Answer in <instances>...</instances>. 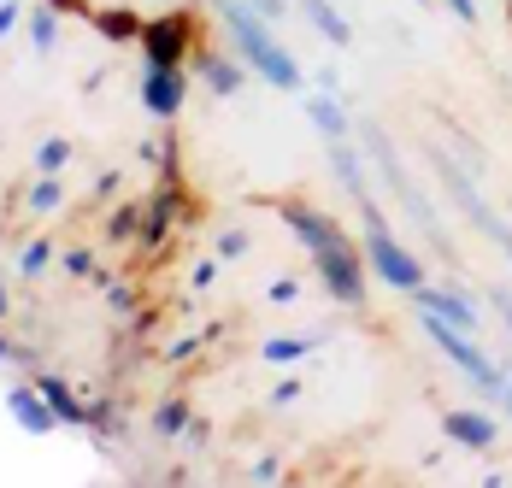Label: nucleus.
Returning <instances> with one entry per match:
<instances>
[{
  "mask_svg": "<svg viewBox=\"0 0 512 488\" xmlns=\"http://www.w3.org/2000/svg\"><path fill=\"white\" fill-rule=\"evenodd\" d=\"M36 389L48 394L53 400V412H59V418H65V424H89V418H95V412H89V406H77V394L65 389V383H59V377H42V383H36Z\"/></svg>",
  "mask_w": 512,
  "mask_h": 488,
  "instance_id": "11",
  "label": "nucleus"
},
{
  "mask_svg": "<svg viewBox=\"0 0 512 488\" xmlns=\"http://www.w3.org/2000/svg\"><path fill=\"white\" fill-rule=\"evenodd\" d=\"M224 24H230V36H236V48L254 59L259 71H265V83H277V89H295L301 83V71H295V59L277 48L271 36H265V18H259L248 0H224Z\"/></svg>",
  "mask_w": 512,
  "mask_h": 488,
  "instance_id": "1",
  "label": "nucleus"
},
{
  "mask_svg": "<svg viewBox=\"0 0 512 488\" xmlns=\"http://www.w3.org/2000/svg\"><path fill=\"white\" fill-rule=\"evenodd\" d=\"M48 265H53V247L36 242V247H24V265H18V271H24V277H42Z\"/></svg>",
  "mask_w": 512,
  "mask_h": 488,
  "instance_id": "18",
  "label": "nucleus"
},
{
  "mask_svg": "<svg viewBox=\"0 0 512 488\" xmlns=\"http://www.w3.org/2000/svg\"><path fill=\"white\" fill-rule=\"evenodd\" d=\"M142 48H148V65H183V48H189V18H159V24H142Z\"/></svg>",
  "mask_w": 512,
  "mask_h": 488,
  "instance_id": "5",
  "label": "nucleus"
},
{
  "mask_svg": "<svg viewBox=\"0 0 512 488\" xmlns=\"http://www.w3.org/2000/svg\"><path fill=\"white\" fill-rule=\"evenodd\" d=\"M6 406H12V418H18L30 436H42V430L59 424V412H53V400L42 389H12V394H6Z\"/></svg>",
  "mask_w": 512,
  "mask_h": 488,
  "instance_id": "7",
  "label": "nucleus"
},
{
  "mask_svg": "<svg viewBox=\"0 0 512 488\" xmlns=\"http://www.w3.org/2000/svg\"><path fill=\"white\" fill-rule=\"evenodd\" d=\"M65 159H71V147H65V142H48V147H42V159H36V165H42V171H59Z\"/></svg>",
  "mask_w": 512,
  "mask_h": 488,
  "instance_id": "19",
  "label": "nucleus"
},
{
  "mask_svg": "<svg viewBox=\"0 0 512 488\" xmlns=\"http://www.w3.org/2000/svg\"><path fill=\"white\" fill-rule=\"evenodd\" d=\"M242 247H248V236H242V230H230V236H224V242H218V253H224V259H236V253H242Z\"/></svg>",
  "mask_w": 512,
  "mask_h": 488,
  "instance_id": "22",
  "label": "nucleus"
},
{
  "mask_svg": "<svg viewBox=\"0 0 512 488\" xmlns=\"http://www.w3.org/2000/svg\"><path fill=\"white\" fill-rule=\"evenodd\" d=\"M12 24H18V6H6V0H0V36H6Z\"/></svg>",
  "mask_w": 512,
  "mask_h": 488,
  "instance_id": "25",
  "label": "nucleus"
},
{
  "mask_svg": "<svg viewBox=\"0 0 512 488\" xmlns=\"http://www.w3.org/2000/svg\"><path fill=\"white\" fill-rule=\"evenodd\" d=\"M201 77H206L212 95H236V89H242V71H236L230 59H201Z\"/></svg>",
  "mask_w": 512,
  "mask_h": 488,
  "instance_id": "12",
  "label": "nucleus"
},
{
  "mask_svg": "<svg viewBox=\"0 0 512 488\" xmlns=\"http://www.w3.org/2000/svg\"><path fill=\"white\" fill-rule=\"evenodd\" d=\"M0 312H6V289H0Z\"/></svg>",
  "mask_w": 512,
  "mask_h": 488,
  "instance_id": "29",
  "label": "nucleus"
},
{
  "mask_svg": "<svg viewBox=\"0 0 512 488\" xmlns=\"http://www.w3.org/2000/svg\"><path fill=\"white\" fill-rule=\"evenodd\" d=\"M307 118L318 124V130H324V136H330V142H342V130H348V118H342V106H336L330 95H318V100H312V106H307Z\"/></svg>",
  "mask_w": 512,
  "mask_h": 488,
  "instance_id": "13",
  "label": "nucleus"
},
{
  "mask_svg": "<svg viewBox=\"0 0 512 488\" xmlns=\"http://www.w3.org/2000/svg\"><path fill=\"white\" fill-rule=\"evenodd\" d=\"M183 424H189V412H183V406H165V412H159V430H165V436H177Z\"/></svg>",
  "mask_w": 512,
  "mask_h": 488,
  "instance_id": "20",
  "label": "nucleus"
},
{
  "mask_svg": "<svg viewBox=\"0 0 512 488\" xmlns=\"http://www.w3.org/2000/svg\"><path fill=\"white\" fill-rule=\"evenodd\" d=\"M312 347V336H283V342H265V359L271 365H289V359H301Z\"/></svg>",
  "mask_w": 512,
  "mask_h": 488,
  "instance_id": "16",
  "label": "nucleus"
},
{
  "mask_svg": "<svg viewBox=\"0 0 512 488\" xmlns=\"http://www.w3.org/2000/svg\"><path fill=\"white\" fill-rule=\"evenodd\" d=\"M418 312H430V318H442V324H454V330H465L471 336V324H477V312H471V300H460V294H436L418 283Z\"/></svg>",
  "mask_w": 512,
  "mask_h": 488,
  "instance_id": "8",
  "label": "nucleus"
},
{
  "mask_svg": "<svg viewBox=\"0 0 512 488\" xmlns=\"http://www.w3.org/2000/svg\"><path fill=\"white\" fill-rule=\"evenodd\" d=\"M259 18H283V0H248Z\"/></svg>",
  "mask_w": 512,
  "mask_h": 488,
  "instance_id": "23",
  "label": "nucleus"
},
{
  "mask_svg": "<svg viewBox=\"0 0 512 488\" xmlns=\"http://www.w3.org/2000/svg\"><path fill=\"white\" fill-rule=\"evenodd\" d=\"M6 359H12V347H6V342H0V365H6Z\"/></svg>",
  "mask_w": 512,
  "mask_h": 488,
  "instance_id": "28",
  "label": "nucleus"
},
{
  "mask_svg": "<svg viewBox=\"0 0 512 488\" xmlns=\"http://www.w3.org/2000/svg\"><path fill=\"white\" fill-rule=\"evenodd\" d=\"M448 6H454V18H465V24L477 18V0H448Z\"/></svg>",
  "mask_w": 512,
  "mask_h": 488,
  "instance_id": "24",
  "label": "nucleus"
},
{
  "mask_svg": "<svg viewBox=\"0 0 512 488\" xmlns=\"http://www.w3.org/2000/svg\"><path fill=\"white\" fill-rule=\"evenodd\" d=\"M418 318H424L430 342L442 347V353H448V359L460 365L465 377L477 383V389H501V371H495V365H489V359H483V353L471 347V336H465V330H454V324H442V318H430V312H418Z\"/></svg>",
  "mask_w": 512,
  "mask_h": 488,
  "instance_id": "4",
  "label": "nucleus"
},
{
  "mask_svg": "<svg viewBox=\"0 0 512 488\" xmlns=\"http://www.w3.org/2000/svg\"><path fill=\"white\" fill-rule=\"evenodd\" d=\"M501 312H507V330H512V300H507V294H501Z\"/></svg>",
  "mask_w": 512,
  "mask_h": 488,
  "instance_id": "26",
  "label": "nucleus"
},
{
  "mask_svg": "<svg viewBox=\"0 0 512 488\" xmlns=\"http://www.w3.org/2000/svg\"><path fill=\"white\" fill-rule=\"evenodd\" d=\"M501 394H507V406H512V377H501Z\"/></svg>",
  "mask_w": 512,
  "mask_h": 488,
  "instance_id": "27",
  "label": "nucleus"
},
{
  "mask_svg": "<svg viewBox=\"0 0 512 488\" xmlns=\"http://www.w3.org/2000/svg\"><path fill=\"white\" fill-rule=\"evenodd\" d=\"M30 42H36L42 53H48L53 42H59V18H53V6H48V12H36V18H30Z\"/></svg>",
  "mask_w": 512,
  "mask_h": 488,
  "instance_id": "17",
  "label": "nucleus"
},
{
  "mask_svg": "<svg viewBox=\"0 0 512 488\" xmlns=\"http://www.w3.org/2000/svg\"><path fill=\"white\" fill-rule=\"evenodd\" d=\"M312 259H318L324 289L336 294L342 306H359V300H365V265H359V253L348 247V236H342V230H336V236H324V242L312 247Z\"/></svg>",
  "mask_w": 512,
  "mask_h": 488,
  "instance_id": "3",
  "label": "nucleus"
},
{
  "mask_svg": "<svg viewBox=\"0 0 512 488\" xmlns=\"http://www.w3.org/2000/svg\"><path fill=\"white\" fill-rule=\"evenodd\" d=\"M142 100H148V112H159V118H177L183 112V65H148Z\"/></svg>",
  "mask_w": 512,
  "mask_h": 488,
  "instance_id": "6",
  "label": "nucleus"
},
{
  "mask_svg": "<svg viewBox=\"0 0 512 488\" xmlns=\"http://www.w3.org/2000/svg\"><path fill=\"white\" fill-rule=\"evenodd\" d=\"M301 6H307V18L318 24V30H324V36H330V42H336V48H348V42H354L348 18H342V12H336L330 0H301Z\"/></svg>",
  "mask_w": 512,
  "mask_h": 488,
  "instance_id": "10",
  "label": "nucleus"
},
{
  "mask_svg": "<svg viewBox=\"0 0 512 488\" xmlns=\"http://www.w3.org/2000/svg\"><path fill=\"white\" fill-rule=\"evenodd\" d=\"M30 206L42 212V206H59V183H36V195H30Z\"/></svg>",
  "mask_w": 512,
  "mask_h": 488,
  "instance_id": "21",
  "label": "nucleus"
},
{
  "mask_svg": "<svg viewBox=\"0 0 512 488\" xmlns=\"http://www.w3.org/2000/svg\"><path fill=\"white\" fill-rule=\"evenodd\" d=\"M448 436L460 441V447H477L483 453V447H495V418L489 412H471V406L465 412H448Z\"/></svg>",
  "mask_w": 512,
  "mask_h": 488,
  "instance_id": "9",
  "label": "nucleus"
},
{
  "mask_svg": "<svg viewBox=\"0 0 512 488\" xmlns=\"http://www.w3.org/2000/svg\"><path fill=\"white\" fill-rule=\"evenodd\" d=\"M365 253H371V271H377L383 283H395V289H407V294L424 283V265H418L407 247L383 230V218H377V206H371V200H365Z\"/></svg>",
  "mask_w": 512,
  "mask_h": 488,
  "instance_id": "2",
  "label": "nucleus"
},
{
  "mask_svg": "<svg viewBox=\"0 0 512 488\" xmlns=\"http://www.w3.org/2000/svg\"><path fill=\"white\" fill-rule=\"evenodd\" d=\"M95 24H101L112 42H130V36H142V18H130V12H101Z\"/></svg>",
  "mask_w": 512,
  "mask_h": 488,
  "instance_id": "14",
  "label": "nucleus"
},
{
  "mask_svg": "<svg viewBox=\"0 0 512 488\" xmlns=\"http://www.w3.org/2000/svg\"><path fill=\"white\" fill-rule=\"evenodd\" d=\"M53 6H59V0H53Z\"/></svg>",
  "mask_w": 512,
  "mask_h": 488,
  "instance_id": "30",
  "label": "nucleus"
},
{
  "mask_svg": "<svg viewBox=\"0 0 512 488\" xmlns=\"http://www.w3.org/2000/svg\"><path fill=\"white\" fill-rule=\"evenodd\" d=\"M336 177H342V183H348L359 200H365V183H359V159H354V147H348V142H336Z\"/></svg>",
  "mask_w": 512,
  "mask_h": 488,
  "instance_id": "15",
  "label": "nucleus"
}]
</instances>
